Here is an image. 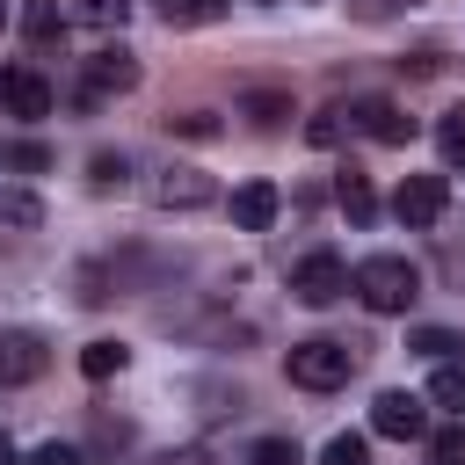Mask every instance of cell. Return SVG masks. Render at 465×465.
<instances>
[{
	"label": "cell",
	"mask_w": 465,
	"mask_h": 465,
	"mask_svg": "<svg viewBox=\"0 0 465 465\" xmlns=\"http://www.w3.org/2000/svg\"><path fill=\"white\" fill-rule=\"evenodd\" d=\"M443 211H450V182H443V174H407L400 196H392V218L414 225V232H429Z\"/></svg>",
	"instance_id": "cell-4"
},
{
	"label": "cell",
	"mask_w": 465,
	"mask_h": 465,
	"mask_svg": "<svg viewBox=\"0 0 465 465\" xmlns=\"http://www.w3.org/2000/svg\"><path fill=\"white\" fill-rule=\"evenodd\" d=\"M153 465H203L196 450H167V458H153Z\"/></svg>",
	"instance_id": "cell-31"
},
{
	"label": "cell",
	"mask_w": 465,
	"mask_h": 465,
	"mask_svg": "<svg viewBox=\"0 0 465 465\" xmlns=\"http://www.w3.org/2000/svg\"><path fill=\"white\" fill-rule=\"evenodd\" d=\"M0 465H22V450H15V443H7V436H0Z\"/></svg>",
	"instance_id": "cell-32"
},
{
	"label": "cell",
	"mask_w": 465,
	"mask_h": 465,
	"mask_svg": "<svg viewBox=\"0 0 465 465\" xmlns=\"http://www.w3.org/2000/svg\"><path fill=\"white\" fill-rule=\"evenodd\" d=\"M429 400H436V407H450V414L465 421V371H458V363H436V378H429Z\"/></svg>",
	"instance_id": "cell-18"
},
{
	"label": "cell",
	"mask_w": 465,
	"mask_h": 465,
	"mask_svg": "<svg viewBox=\"0 0 465 465\" xmlns=\"http://www.w3.org/2000/svg\"><path fill=\"white\" fill-rule=\"evenodd\" d=\"M138 87V58L124 51V44H102L87 65H80V102L87 109H102V102H116V94H131Z\"/></svg>",
	"instance_id": "cell-3"
},
{
	"label": "cell",
	"mask_w": 465,
	"mask_h": 465,
	"mask_svg": "<svg viewBox=\"0 0 465 465\" xmlns=\"http://www.w3.org/2000/svg\"><path fill=\"white\" fill-rule=\"evenodd\" d=\"M124 363H131V349H124V341H109V334L80 349V371H87V378H116Z\"/></svg>",
	"instance_id": "cell-17"
},
{
	"label": "cell",
	"mask_w": 465,
	"mask_h": 465,
	"mask_svg": "<svg viewBox=\"0 0 465 465\" xmlns=\"http://www.w3.org/2000/svg\"><path fill=\"white\" fill-rule=\"evenodd\" d=\"M429 465H465V421L429 429Z\"/></svg>",
	"instance_id": "cell-22"
},
{
	"label": "cell",
	"mask_w": 465,
	"mask_h": 465,
	"mask_svg": "<svg viewBox=\"0 0 465 465\" xmlns=\"http://www.w3.org/2000/svg\"><path fill=\"white\" fill-rule=\"evenodd\" d=\"M22 36H29V44L65 36V7H58V0H29V7H22Z\"/></svg>",
	"instance_id": "cell-15"
},
{
	"label": "cell",
	"mask_w": 465,
	"mask_h": 465,
	"mask_svg": "<svg viewBox=\"0 0 465 465\" xmlns=\"http://www.w3.org/2000/svg\"><path fill=\"white\" fill-rule=\"evenodd\" d=\"M371 429L392 436V443H414V436H429V407L414 392H378L371 400Z\"/></svg>",
	"instance_id": "cell-8"
},
{
	"label": "cell",
	"mask_w": 465,
	"mask_h": 465,
	"mask_svg": "<svg viewBox=\"0 0 465 465\" xmlns=\"http://www.w3.org/2000/svg\"><path fill=\"white\" fill-rule=\"evenodd\" d=\"M124 182H131V160H124V153H94V160H87V189L109 196V189H124Z\"/></svg>",
	"instance_id": "cell-20"
},
{
	"label": "cell",
	"mask_w": 465,
	"mask_h": 465,
	"mask_svg": "<svg viewBox=\"0 0 465 465\" xmlns=\"http://www.w3.org/2000/svg\"><path fill=\"white\" fill-rule=\"evenodd\" d=\"M36 225H44V196L0 189V232H36Z\"/></svg>",
	"instance_id": "cell-14"
},
{
	"label": "cell",
	"mask_w": 465,
	"mask_h": 465,
	"mask_svg": "<svg viewBox=\"0 0 465 465\" xmlns=\"http://www.w3.org/2000/svg\"><path fill=\"white\" fill-rule=\"evenodd\" d=\"M443 65V51H414V58H400V73H414V80H429Z\"/></svg>",
	"instance_id": "cell-30"
},
{
	"label": "cell",
	"mask_w": 465,
	"mask_h": 465,
	"mask_svg": "<svg viewBox=\"0 0 465 465\" xmlns=\"http://www.w3.org/2000/svg\"><path fill=\"white\" fill-rule=\"evenodd\" d=\"M276 211H283L276 182H240V189H232V225H240V232H269Z\"/></svg>",
	"instance_id": "cell-11"
},
{
	"label": "cell",
	"mask_w": 465,
	"mask_h": 465,
	"mask_svg": "<svg viewBox=\"0 0 465 465\" xmlns=\"http://www.w3.org/2000/svg\"><path fill=\"white\" fill-rule=\"evenodd\" d=\"M334 203L349 211V225H371V218H378V189H371V174L341 167V174H334Z\"/></svg>",
	"instance_id": "cell-12"
},
{
	"label": "cell",
	"mask_w": 465,
	"mask_h": 465,
	"mask_svg": "<svg viewBox=\"0 0 465 465\" xmlns=\"http://www.w3.org/2000/svg\"><path fill=\"white\" fill-rule=\"evenodd\" d=\"M378 7H400V0H378ZM407 7H414V0H407Z\"/></svg>",
	"instance_id": "cell-33"
},
{
	"label": "cell",
	"mask_w": 465,
	"mask_h": 465,
	"mask_svg": "<svg viewBox=\"0 0 465 465\" xmlns=\"http://www.w3.org/2000/svg\"><path fill=\"white\" fill-rule=\"evenodd\" d=\"M247 465H305V458H298L291 436H254V443H247Z\"/></svg>",
	"instance_id": "cell-21"
},
{
	"label": "cell",
	"mask_w": 465,
	"mask_h": 465,
	"mask_svg": "<svg viewBox=\"0 0 465 465\" xmlns=\"http://www.w3.org/2000/svg\"><path fill=\"white\" fill-rule=\"evenodd\" d=\"M349 124H356L363 138H378V145H407V138H414V116H407L400 102H385V94H363V102L349 109Z\"/></svg>",
	"instance_id": "cell-9"
},
{
	"label": "cell",
	"mask_w": 465,
	"mask_h": 465,
	"mask_svg": "<svg viewBox=\"0 0 465 465\" xmlns=\"http://www.w3.org/2000/svg\"><path fill=\"white\" fill-rule=\"evenodd\" d=\"M22 465H87V458H80L73 443H36V450H29Z\"/></svg>",
	"instance_id": "cell-29"
},
{
	"label": "cell",
	"mask_w": 465,
	"mask_h": 465,
	"mask_svg": "<svg viewBox=\"0 0 465 465\" xmlns=\"http://www.w3.org/2000/svg\"><path fill=\"white\" fill-rule=\"evenodd\" d=\"M211 196H218V182H211L203 167H167V174L153 182V203H160V211H203Z\"/></svg>",
	"instance_id": "cell-10"
},
{
	"label": "cell",
	"mask_w": 465,
	"mask_h": 465,
	"mask_svg": "<svg viewBox=\"0 0 465 465\" xmlns=\"http://www.w3.org/2000/svg\"><path fill=\"white\" fill-rule=\"evenodd\" d=\"M51 80L36 73V65H0V109L7 116H22V124H36V116H51Z\"/></svg>",
	"instance_id": "cell-6"
},
{
	"label": "cell",
	"mask_w": 465,
	"mask_h": 465,
	"mask_svg": "<svg viewBox=\"0 0 465 465\" xmlns=\"http://www.w3.org/2000/svg\"><path fill=\"white\" fill-rule=\"evenodd\" d=\"M160 15H167V22H218L225 0H160Z\"/></svg>",
	"instance_id": "cell-24"
},
{
	"label": "cell",
	"mask_w": 465,
	"mask_h": 465,
	"mask_svg": "<svg viewBox=\"0 0 465 465\" xmlns=\"http://www.w3.org/2000/svg\"><path fill=\"white\" fill-rule=\"evenodd\" d=\"M341 291H349V262H341V254H327V247H320V254H305V262L291 269V298H298V305H334Z\"/></svg>",
	"instance_id": "cell-5"
},
{
	"label": "cell",
	"mask_w": 465,
	"mask_h": 465,
	"mask_svg": "<svg viewBox=\"0 0 465 465\" xmlns=\"http://www.w3.org/2000/svg\"><path fill=\"white\" fill-rule=\"evenodd\" d=\"M44 371H51L44 334H29V327H0V385H36Z\"/></svg>",
	"instance_id": "cell-7"
},
{
	"label": "cell",
	"mask_w": 465,
	"mask_h": 465,
	"mask_svg": "<svg viewBox=\"0 0 465 465\" xmlns=\"http://www.w3.org/2000/svg\"><path fill=\"white\" fill-rule=\"evenodd\" d=\"M349 291H356L371 312H407V305L421 298V276H414L407 254H363V262L349 269Z\"/></svg>",
	"instance_id": "cell-1"
},
{
	"label": "cell",
	"mask_w": 465,
	"mask_h": 465,
	"mask_svg": "<svg viewBox=\"0 0 465 465\" xmlns=\"http://www.w3.org/2000/svg\"><path fill=\"white\" fill-rule=\"evenodd\" d=\"M349 131H356V124H349V109H320V116H312V124H305V138H312V145H320V153H334V145H341V138H349Z\"/></svg>",
	"instance_id": "cell-19"
},
{
	"label": "cell",
	"mask_w": 465,
	"mask_h": 465,
	"mask_svg": "<svg viewBox=\"0 0 465 465\" xmlns=\"http://www.w3.org/2000/svg\"><path fill=\"white\" fill-rule=\"evenodd\" d=\"M80 15H87V22H102V29H116V22L131 15V0H80Z\"/></svg>",
	"instance_id": "cell-28"
},
{
	"label": "cell",
	"mask_w": 465,
	"mask_h": 465,
	"mask_svg": "<svg viewBox=\"0 0 465 465\" xmlns=\"http://www.w3.org/2000/svg\"><path fill=\"white\" fill-rule=\"evenodd\" d=\"M407 349H421V356H436V363H443V356H450V349H465V341H458V334H443V327H414V341H407Z\"/></svg>",
	"instance_id": "cell-25"
},
{
	"label": "cell",
	"mask_w": 465,
	"mask_h": 465,
	"mask_svg": "<svg viewBox=\"0 0 465 465\" xmlns=\"http://www.w3.org/2000/svg\"><path fill=\"white\" fill-rule=\"evenodd\" d=\"M240 109H247V116H254V131H283V124H291V116H298V109H291V94H283V87H247V94H240Z\"/></svg>",
	"instance_id": "cell-13"
},
{
	"label": "cell",
	"mask_w": 465,
	"mask_h": 465,
	"mask_svg": "<svg viewBox=\"0 0 465 465\" xmlns=\"http://www.w3.org/2000/svg\"><path fill=\"white\" fill-rule=\"evenodd\" d=\"M436 153H443V167H465V102H450L436 116Z\"/></svg>",
	"instance_id": "cell-16"
},
{
	"label": "cell",
	"mask_w": 465,
	"mask_h": 465,
	"mask_svg": "<svg viewBox=\"0 0 465 465\" xmlns=\"http://www.w3.org/2000/svg\"><path fill=\"white\" fill-rule=\"evenodd\" d=\"M0 160H7V167H29V174H36V167H51V153H44L36 138H22V145H7Z\"/></svg>",
	"instance_id": "cell-27"
},
{
	"label": "cell",
	"mask_w": 465,
	"mask_h": 465,
	"mask_svg": "<svg viewBox=\"0 0 465 465\" xmlns=\"http://www.w3.org/2000/svg\"><path fill=\"white\" fill-rule=\"evenodd\" d=\"M167 131H182V138H218V116L189 109V116H167Z\"/></svg>",
	"instance_id": "cell-26"
},
{
	"label": "cell",
	"mask_w": 465,
	"mask_h": 465,
	"mask_svg": "<svg viewBox=\"0 0 465 465\" xmlns=\"http://www.w3.org/2000/svg\"><path fill=\"white\" fill-rule=\"evenodd\" d=\"M320 465H371V443H363V436H349V429H341V436H334V443H327V450H320Z\"/></svg>",
	"instance_id": "cell-23"
},
{
	"label": "cell",
	"mask_w": 465,
	"mask_h": 465,
	"mask_svg": "<svg viewBox=\"0 0 465 465\" xmlns=\"http://www.w3.org/2000/svg\"><path fill=\"white\" fill-rule=\"evenodd\" d=\"M283 371H291V385H305V392H334V385H349L356 349L312 334V341H291V349H283Z\"/></svg>",
	"instance_id": "cell-2"
},
{
	"label": "cell",
	"mask_w": 465,
	"mask_h": 465,
	"mask_svg": "<svg viewBox=\"0 0 465 465\" xmlns=\"http://www.w3.org/2000/svg\"><path fill=\"white\" fill-rule=\"evenodd\" d=\"M0 22H7V7H0Z\"/></svg>",
	"instance_id": "cell-34"
}]
</instances>
